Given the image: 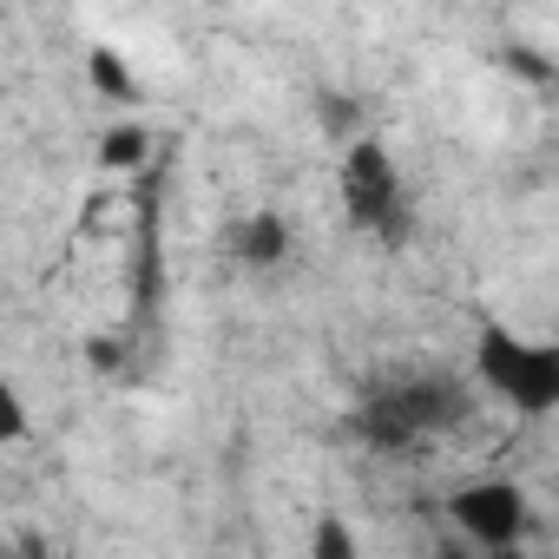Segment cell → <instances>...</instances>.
I'll list each match as a JSON object with an SVG mask.
<instances>
[{
	"instance_id": "obj_1",
	"label": "cell",
	"mask_w": 559,
	"mask_h": 559,
	"mask_svg": "<svg viewBox=\"0 0 559 559\" xmlns=\"http://www.w3.org/2000/svg\"><path fill=\"white\" fill-rule=\"evenodd\" d=\"M461 421H467V382L448 369H408L369 389V402L349 415V435L376 454H415L428 435H448Z\"/></svg>"
},
{
	"instance_id": "obj_2",
	"label": "cell",
	"mask_w": 559,
	"mask_h": 559,
	"mask_svg": "<svg viewBox=\"0 0 559 559\" xmlns=\"http://www.w3.org/2000/svg\"><path fill=\"white\" fill-rule=\"evenodd\" d=\"M474 376L520 415H552L559 408V349L526 343L507 323H487L474 343Z\"/></svg>"
},
{
	"instance_id": "obj_3",
	"label": "cell",
	"mask_w": 559,
	"mask_h": 559,
	"mask_svg": "<svg viewBox=\"0 0 559 559\" xmlns=\"http://www.w3.org/2000/svg\"><path fill=\"white\" fill-rule=\"evenodd\" d=\"M343 211L349 224L402 243L408 237V204H402V178H395V158L376 145V139H356L349 158H343Z\"/></svg>"
},
{
	"instance_id": "obj_4",
	"label": "cell",
	"mask_w": 559,
	"mask_h": 559,
	"mask_svg": "<svg viewBox=\"0 0 559 559\" xmlns=\"http://www.w3.org/2000/svg\"><path fill=\"white\" fill-rule=\"evenodd\" d=\"M448 520H454L474 546L507 552V546H520V533H526V493H520L513 480H467V487L448 493Z\"/></svg>"
},
{
	"instance_id": "obj_5",
	"label": "cell",
	"mask_w": 559,
	"mask_h": 559,
	"mask_svg": "<svg viewBox=\"0 0 559 559\" xmlns=\"http://www.w3.org/2000/svg\"><path fill=\"white\" fill-rule=\"evenodd\" d=\"M290 257V224H284V211H250L243 224H237V263H284Z\"/></svg>"
},
{
	"instance_id": "obj_6",
	"label": "cell",
	"mask_w": 559,
	"mask_h": 559,
	"mask_svg": "<svg viewBox=\"0 0 559 559\" xmlns=\"http://www.w3.org/2000/svg\"><path fill=\"white\" fill-rule=\"evenodd\" d=\"M145 152H152L145 126H112V132L99 139V165H106V171H132V165H145Z\"/></svg>"
},
{
	"instance_id": "obj_7",
	"label": "cell",
	"mask_w": 559,
	"mask_h": 559,
	"mask_svg": "<svg viewBox=\"0 0 559 559\" xmlns=\"http://www.w3.org/2000/svg\"><path fill=\"white\" fill-rule=\"evenodd\" d=\"M86 73H93V86H99V93H112V99H132V73H126V60H119L112 47H93Z\"/></svg>"
},
{
	"instance_id": "obj_8",
	"label": "cell",
	"mask_w": 559,
	"mask_h": 559,
	"mask_svg": "<svg viewBox=\"0 0 559 559\" xmlns=\"http://www.w3.org/2000/svg\"><path fill=\"white\" fill-rule=\"evenodd\" d=\"M310 559H356V539H349V526H343L336 513L317 520V533H310Z\"/></svg>"
},
{
	"instance_id": "obj_9",
	"label": "cell",
	"mask_w": 559,
	"mask_h": 559,
	"mask_svg": "<svg viewBox=\"0 0 559 559\" xmlns=\"http://www.w3.org/2000/svg\"><path fill=\"white\" fill-rule=\"evenodd\" d=\"M500 60H507V73H520V80H533V86H546V80H552V67H546L539 53H526V47H507Z\"/></svg>"
},
{
	"instance_id": "obj_10",
	"label": "cell",
	"mask_w": 559,
	"mask_h": 559,
	"mask_svg": "<svg viewBox=\"0 0 559 559\" xmlns=\"http://www.w3.org/2000/svg\"><path fill=\"white\" fill-rule=\"evenodd\" d=\"M86 362H93V369H99V376H112V369H119V362H126V349H119V343H112V336H93V343H86Z\"/></svg>"
},
{
	"instance_id": "obj_11",
	"label": "cell",
	"mask_w": 559,
	"mask_h": 559,
	"mask_svg": "<svg viewBox=\"0 0 559 559\" xmlns=\"http://www.w3.org/2000/svg\"><path fill=\"white\" fill-rule=\"evenodd\" d=\"M14 559H47V546H40V539H21V546H14Z\"/></svg>"
},
{
	"instance_id": "obj_12",
	"label": "cell",
	"mask_w": 559,
	"mask_h": 559,
	"mask_svg": "<svg viewBox=\"0 0 559 559\" xmlns=\"http://www.w3.org/2000/svg\"><path fill=\"white\" fill-rule=\"evenodd\" d=\"M435 559H467V546H441V552H435Z\"/></svg>"
},
{
	"instance_id": "obj_13",
	"label": "cell",
	"mask_w": 559,
	"mask_h": 559,
	"mask_svg": "<svg viewBox=\"0 0 559 559\" xmlns=\"http://www.w3.org/2000/svg\"><path fill=\"white\" fill-rule=\"evenodd\" d=\"M480 559H526V552H520V546H507V552H480Z\"/></svg>"
}]
</instances>
